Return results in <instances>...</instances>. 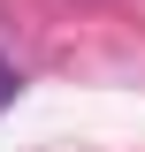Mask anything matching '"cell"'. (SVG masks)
<instances>
[{
	"label": "cell",
	"instance_id": "cell-1",
	"mask_svg": "<svg viewBox=\"0 0 145 152\" xmlns=\"http://www.w3.org/2000/svg\"><path fill=\"white\" fill-rule=\"evenodd\" d=\"M16 91H23V76L8 69V61H0V107H16Z\"/></svg>",
	"mask_w": 145,
	"mask_h": 152
}]
</instances>
